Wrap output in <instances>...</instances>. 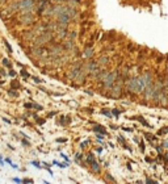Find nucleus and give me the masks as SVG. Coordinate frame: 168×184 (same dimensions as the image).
<instances>
[{"instance_id": "63", "label": "nucleus", "mask_w": 168, "mask_h": 184, "mask_svg": "<svg viewBox=\"0 0 168 184\" xmlns=\"http://www.w3.org/2000/svg\"><path fill=\"white\" fill-rule=\"evenodd\" d=\"M0 159H1V155H0Z\"/></svg>"}, {"instance_id": "16", "label": "nucleus", "mask_w": 168, "mask_h": 184, "mask_svg": "<svg viewBox=\"0 0 168 184\" xmlns=\"http://www.w3.org/2000/svg\"><path fill=\"white\" fill-rule=\"evenodd\" d=\"M91 168H92V171H93V172H96V173L100 172V164L96 162V159H94L93 162L91 163Z\"/></svg>"}, {"instance_id": "18", "label": "nucleus", "mask_w": 168, "mask_h": 184, "mask_svg": "<svg viewBox=\"0 0 168 184\" xmlns=\"http://www.w3.org/2000/svg\"><path fill=\"white\" fill-rule=\"evenodd\" d=\"M63 47H64V50H72L74 49V41H71V39H68L67 42H64L63 44Z\"/></svg>"}, {"instance_id": "43", "label": "nucleus", "mask_w": 168, "mask_h": 184, "mask_svg": "<svg viewBox=\"0 0 168 184\" xmlns=\"http://www.w3.org/2000/svg\"><path fill=\"white\" fill-rule=\"evenodd\" d=\"M24 107L28 108V109H30V108H32V103H25V104H24Z\"/></svg>"}, {"instance_id": "52", "label": "nucleus", "mask_w": 168, "mask_h": 184, "mask_svg": "<svg viewBox=\"0 0 168 184\" xmlns=\"http://www.w3.org/2000/svg\"><path fill=\"white\" fill-rule=\"evenodd\" d=\"M85 93H88V95H91V96H92V95H93V92H92L91 89H85Z\"/></svg>"}, {"instance_id": "7", "label": "nucleus", "mask_w": 168, "mask_h": 184, "mask_svg": "<svg viewBox=\"0 0 168 184\" xmlns=\"http://www.w3.org/2000/svg\"><path fill=\"white\" fill-rule=\"evenodd\" d=\"M67 9H68V7H67ZM71 20H72V16L70 15V13L66 11V12H63V13H60V15H58L57 16V21L58 22H62V24H70L71 22Z\"/></svg>"}, {"instance_id": "48", "label": "nucleus", "mask_w": 168, "mask_h": 184, "mask_svg": "<svg viewBox=\"0 0 168 184\" xmlns=\"http://www.w3.org/2000/svg\"><path fill=\"white\" fill-rule=\"evenodd\" d=\"M13 181H16V183H21L22 180H21L20 178H15V179H13Z\"/></svg>"}, {"instance_id": "40", "label": "nucleus", "mask_w": 168, "mask_h": 184, "mask_svg": "<svg viewBox=\"0 0 168 184\" xmlns=\"http://www.w3.org/2000/svg\"><path fill=\"white\" fill-rule=\"evenodd\" d=\"M55 114H57V112H54V110H52V112H50L49 114H47V118H51V117H54Z\"/></svg>"}, {"instance_id": "35", "label": "nucleus", "mask_w": 168, "mask_h": 184, "mask_svg": "<svg viewBox=\"0 0 168 184\" xmlns=\"http://www.w3.org/2000/svg\"><path fill=\"white\" fill-rule=\"evenodd\" d=\"M144 136H146V138L148 139V141H151V143H152V141H155V137L154 136H151V134H144Z\"/></svg>"}, {"instance_id": "12", "label": "nucleus", "mask_w": 168, "mask_h": 184, "mask_svg": "<svg viewBox=\"0 0 168 184\" xmlns=\"http://www.w3.org/2000/svg\"><path fill=\"white\" fill-rule=\"evenodd\" d=\"M47 51V49L46 47H43V46H38V45H36V47L33 49V54L36 55V57H41L43 53H46Z\"/></svg>"}, {"instance_id": "55", "label": "nucleus", "mask_w": 168, "mask_h": 184, "mask_svg": "<svg viewBox=\"0 0 168 184\" xmlns=\"http://www.w3.org/2000/svg\"><path fill=\"white\" fill-rule=\"evenodd\" d=\"M5 162H7V163H12V160H10L9 158H5Z\"/></svg>"}, {"instance_id": "57", "label": "nucleus", "mask_w": 168, "mask_h": 184, "mask_svg": "<svg viewBox=\"0 0 168 184\" xmlns=\"http://www.w3.org/2000/svg\"><path fill=\"white\" fill-rule=\"evenodd\" d=\"M68 124H71V118L70 117H67V125H68Z\"/></svg>"}, {"instance_id": "34", "label": "nucleus", "mask_w": 168, "mask_h": 184, "mask_svg": "<svg viewBox=\"0 0 168 184\" xmlns=\"http://www.w3.org/2000/svg\"><path fill=\"white\" fill-rule=\"evenodd\" d=\"M112 113H113V116H114V117H118V116L121 114V110L120 109H113Z\"/></svg>"}, {"instance_id": "3", "label": "nucleus", "mask_w": 168, "mask_h": 184, "mask_svg": "<svg viewBox=\"0 0 168 184\" xmlns=\"http://www.w3.org/2000/svg\"><path fill=\"white\" fill-rule=\"evenodd\" d=\"M117 79H118V71H112V72L108 74V75L105 76V79L102 80V86H104L106 89H110L116 84Z\"/></svg>"}, {"instance_id": "25", "label": "nucleus", "mask_w": 168, "mask_h": 184, "mask_svg": "<svg viewBox=\"0 0 168 184\" xmlns=\"http://www.w3.org/2000/svg\"><path fill=\"white\" fill-rule=\"evenodd\" d=\"M76 37V33L75 32H70V33L67 34V37H66V38L67 39H71V41H74V38H75Z\"/></svg>"}, {"instance_id": "50", "label": "nucleus", "mask_w": 168, "mask_h": 184, "mask_svg": "<svg viewBox=\"0 0 168 184\" xmlns=\"http://www.w3.org/2000/svg\"><path fill=\"white\" fill-rule=\"evenodd\" d=\"M146 183H156V181L152 180V179H146Z\"/></svg>"}, {"instance_id": "59", "label": "nucleus", "mask_w": 168, "mask_h": 184, "mask_svg": "<svg viewBox=\"0 0 168 184\" xmlns=\"http://www.w3.org/2000/svg\"><path fill=\"white\" fill-rule=\"evenodd\" d=\"M0 166H4V162H3L1 159H0Z\"/></svg>"}, {"instance_id": "58", "label": "nucleus", "mask_w": 168, "mask_h": 184, "mask_svg": "<svg viewBox=\"0 0 168 184\" xmlns=\"http://www.w3.org/2000/svg\"><path fill=\"white\" fill-rule=\"evenodd\" d=\"M55 1H58V3H60V4H62V3L64 1V0H55Z\"/></svg>"}, {"instance_id": "41", "label": "nucleus", "mask_w": 168, "mask_h": 184, "mask_svg": "<svg viewBox=\"0 0 168 184\" xmlns=\"http://www.w3.org/2000/svg\"><path fill=\"white\" fill-rule=\"evenodd\" d=\"M60 157H62L64 160H67V162H70V159H68V157H67V155H66V154H63V152H60Z\"/></svg>"}, {"instance_id": "21", "label": "nucleus", "mask_w": 168, "mask_h": 184, "mask_svg": "<svg viewBox=\"0 0 168 184\" xmlns=\"http://www.w3.org/2000/svg\"><path fill=\"white\" fill-rule=\"evenodd\" d=\"M20 74H21V76H22V78L25 79V80H26V79H29V78H32V75H30V74H29V72H26L25 70H21V71H20Z\"/></svg>"}, {"instance_id": "23", "label": "nucleus", "mask_w": 168, "mask_h": 184, "mask_svg": "<svg viewBox=\"0 0 168 184\" xmlns=\"http://www.w3.org/2000/svg\"><path fill=\"white\" fill-rule=\"evenodd\" d=\"M59 124H60V125H67V117H66V116H60V117H59Z\"/></svg>"}, {"instance_id": "10", "label": "nucleus", "mask_w": 168, "mask_h": 184, "mask_svg": "<svg viewBox=\"0 0 168 184\" xmlns=\"http://www.w3.org/2000/svg\"><path fill=\"white\" fill-rule=\"evenodd\" d=\"M47 5H49V0H39V1L36 4V11L38 13L43 12V11L47 8Z\"/></svg>"}, {"instance_id": "24", "label": "nucleus", "mask_w": 168, "mask_h": 184, "mask_svg": "<svg viewBox=\"0 0 168 184\" xmlns=\"http://www.w3.org/2000/svg\"><path fill=\"white\" fill-rule=\"evenodd\" d=\"M3 65H4V66H7V67L9 68V70H10V68H12V63H10L9 60L7 59V58H4V59H3Z\"/></svg>"}, {"instance_id": "51", "label": "nucleus", "mask_w": 168, "mask_h": 184, "mask_svg": "<svg viewBox=\"0 0 168 184\" xmlns=\"http://www.w3.org/2000/svg\"><path fill=\"white\" fill-rule=\"evenodd\" d=\"M162 145H163V147H167V149H168V141H164Z\"/></svg>"}, {"instance_id": "56", "label": "nucleus", "mask_w": 168, "mask_h": 184, "mask_svg": "<svg viewBox=\"0 0 168 184\" xmlns=\"http://www.w3.org/2000/svg\"><path fill=\"white\" fill-rule=\"evenodd\" d=\"M96 151H97V152H101V151H102V149H101V147H97Z\"/></svg>"}, {"instance_id": "5", "label": "nucleus", "mask_w": 168, "mask_h": 184, "mask_svg": "<svg viewBox=\"0 0 168 184\" xmlns=\"http://www.w3.org/2000/svg\"><path fill=\"white\" fill-rule=\"evenodd\" d=\"M99 63H97V60L94 62V60H89V62H87L85 65H84V68H85V71H87V74L88 75H91V76H94L97 72H99Z\"/></svg>"}, {"instance_id": "37", "label": "nucleus", "mask_w": 168, "mask_h": 184, "mask_svg": "<svg viewBox=\"0 0 168 184\" xmlns=\"http://www.w3.org/2000/svg\"><path fill=\"white\" fill-rule=\"evenodd\" d=\"M32 164H33L34 167H37V168H41V164H39L37 160H33V162H32Z\"/></svg>"}, {"instance_id": "44", "label": "nucleus", "mask_w": 168, "mask_h": 184, "mask_svg": "<svg viewBox=\"0 0 168 184\" xmlns=\"http://www.w3.org/2000/svg\"><path fill=\"white\" fill-rule=\"evenodd\" d=\"M139 149L142 150V152L144 151V143H143V142H141V143H139Z\"/></svg>"}, {"instance_id": "19", "label": "nucleus", "mask_w": 168, "mask_h": 184, "mask_svg": "<svg viewBox=\"0 0 168 184\" xmlns=\"http://www.w3.org/2000/svg\"><path fill=\"white\" fill-rule=\"evenodd\" d=\"M93 160H94V154L93 152H88V154H87V159H85L87 164H91Z\"/></svg>"}, {"instance_id": "62", "label": "nucleus", "mask_w": 168, "mask_h": 184, "mask_svg": "<svg viewBox=\"0 0 168 184\" xmlns=\"http://www.w3.org/2000/svg\"><path fill=\"white\" fill-rule=\"evenodd\" d=\"M167 71H168V66H167Z\"/></svg>"}, {"instance_id": "20", "label": "nucleus", "mask_w": 168, "mask_h": 184, "mask_svg": "<svg viewBox=\"0 0 168 184\" xmlns=\"http://www.w3.org/2000/svg\"><path fill=\"white\" fill-rule=\"evenodd\" d=\"M8 95L12 96V97H18V92H16L15 88H9V89H8Z\"/></svg>"}, {"instance_id": "42", "label": "nucleus", "mask_w": 168, "mask_h": 184, "mask_svg": "<svg viewBox=\"0 0 168 184\" xmlns=\"http://www.w3.org/2000/svg\"><path fill=\"white\" fill-rule=\"evenodd\" d=\"M22 183H33V179H22Z\"/></svg>"}, {"instance_id": "47", "label": "nucleus", "mask_w": 168, "mask_h": 184, "mask_svg": "<svg viewBox=\"0 0 168 184\" xmlns=\"http://www.w3.org/2000/svg\"><path fill=\"white\" fill-rule=\"evenodd\" d=\"M118 141H120V142H122V145H125V139H123V138H122V137H121V136L118 137Z\"/></svg>"}, {"instance_id": "11", "label": "nucleus", "mask_w": 168, "mask_h": 184, "mask_svg": "<svg viewBox=\"0 0 168 184\" xmlns=\"http://www.w3.org/2000/svg\"><path fill=\"white\" fill-rule=\"evenodd\" d=\"M108 74H109V71H108V70H99V72L94 75V79H96L97 81H102Z\"/></svg>"}, {"instance_id": "8", "label": "nucleus", "mask_w": 168, "mask_h": 184, "mask_svg": "<svg viewBox=\"0 0 168 184\" xmlns=\"http://www.w3.org/2000/svg\"><path fill=\"white\" fill-rule=\"evenodd\" d=\"M121 93H122V87H121V84L116 83L114 86L110 88V97H113V99H118V97L121 96Z\"/></svg>"}, {"instance_id": "60", "label": "nucleus", "mask_w": 168, "mask_h": 184, "mask_svg": "<svg viewBox=\"0 0 168 184\" xmlns=\"http://www.w3.org/2000/svg\"><path fill=\"white\" fill-rule=\"evenodd\" d=\"M165 86H167V88H168V79L165 80Z\"/></svg>"}, {"instance_id": "38", "label": "nucleus", "mask_w": 168, "mask_h": 184, "mask_svg": "<svg viewBox=\"0 0 168 184\" xmlns=\"http://www.w3.org/2000/svg\"><path fill=\"white\" fill-rule=\"evenodd\" d=\"M8 75H9V76H12V78H15V76H16V71H13L12 68H10V70H9V72H8Z\"/></svg>"}, {"instance_id": "22", "label": "nucleus", "mask_w": 168, "mask_h": 184, "mask_svg": "<svg viewBox=\"0 0 168 184\" xmlns=\"http://www.w3.org/2000/svg\"><path fill=\"white\" fill-rule=\"evenodd\" d=\"M101 114L106 116V117H112V116H113V113L110 112V110H108V109H101Z\"/></svg>"}, {"instance_id": "53", "label": "nucleus", "mask_w": 168, "mask_h": 184, "mask_svg": "<svg viewBox=\"0 0 168 184\" xmlns=\"http://www.w3.org/2000/svg\"><path fill=\"white\" fill-rule=\"evenodd\" d=\"M42 164H43L45 167H50V166H51V164H49V163H46V162H42Z\"/></svg>"}, {"instance_id": "29", "label": "nucleus", "mask_w": 168, "mask_h": 184, "mask_svg": "<svg viewBox=\"0 0 168 184\" xmlns=\"http://www.w3.org/2000/svg\"><path fill=\"white\" fill-rule=\"evenodd\" d=\"M4 45H5V47H7V50H8L9 53H12V51H13V50H12V46L9 45V42H8L7 39H4Z\"/></svg>"}, {"instance_id": "36", "label": "nucleus", "mask_w": 168, "mask_h": 184, "mask_svg": "<svg viewBox=\"0 0 168 184\" xmlns=\"http://www.w3.org/2000/svg\"><path fill=\"white\" fill-rule=\"evenodd\" d=\"M88 143H89V141H83L80 143V149H85V147L88 146Z\"/></svg>"}, {"instance_id": "31", "label": "nucleus", "mask_w": 168, "mask_h": 184, "mask_svg": "<svg viewBox=\"0 0 168 184\" xmlns=\"http://www.w3.org/2000/svg\"><path fill=\"white\" fill-rule=\"evenodd\" d=\"M68 1H70V4L71 5H74V7H78V5H79V3H80V0H68Z\"/></svg>"}, {"instance_id": "2", "label": "nucleus", "mask_w": 168, "mask_h": 184, "mask_svg": "<svg viewBox=\"0 0 168 184\" xmlns=\"http://www.w3.org/2000/svg\"><path fill=\"white\" fill-rule=\"evenodd\" d=\"M52 39V33L50 30H46V32H42L41 34L34 38V45H38V46H43L46 45L47 42H50Z\"/></svg>"}, {"instance_id": "32", "label": "nucleus", "mask_w": 168, "mask_h": 184, "mask_svg": "<svg viewBox=\"0 0 168 184\" xmlns=\"http://www.w3.org/2000/svg\"><path fill=\"white\" fill-rule=\"evenodd\" d=\"M21 143L24 145V146H30V143H29V141H28V138H25V137H24L22 139H21Z\"/></svg>"}, {"instance_id": "15", "label": "nucleus", "mask_w": 168, "mask_h": 184, "mask_svg": "<svg viewBox=\"0 0 168 184\" xmlns=\"http://www.w3.org/2000/svg\"><path fill=\"white\" fill-rule=\"evenodd\" d=\"M93 131L94 133H100V134H104V136H106V129L104 128V126H101V125H94L93 126Z\"/></svg>"}, {"instance_id": "4", "label": "nucleus", "mask_w": 168, "mask_h": 184, "mask_svg": "<svg viewBox=\"0 0 168 184\" xmlns=\"http://www.w3.org/2000/svg\"><path fill=\"white\" fill-rule=\"evenodd\" d=\"M18 4H20V11H22L24 13H30L32 11L36 9L34 0H18Z\"/></svg>"}, {"instance_id": "14", "label": "nucleus", "mask_w": 168, "mask_h": 184, "mask_svg": "<svg viewBox=\"0 0 168 184\" xmlns=\"http://www.w3.org/2000/svg\"><path fill=\"white\" fill-rule=\"evenodd\" d=\"M109 57H106V55H102V57H100L99 59H97V63H99L100 66H106L109 65Z\"/></svg>"}, {"instance_id": "28", "label": "nucleus", "mask_w": 168, "mask_h": 184, "mask_svg": "<svg viewBox=\"0 0 168 184\" xmlns=\"http://www.w3.org/2000/svg\"><path fill=\"white\" fill-rule=\"evenodd\" d=\"M37 125H45L46 124V118H36Z\"/></svg>"}, {"instance_id": "13", "label": "nucleus", "mask_w": 168, "mask_h": 184, "mask_svg": "<svg viewBox=\"0 0 168 184\" xmlns=\"http://www.w3.org/2000/svg\"><path fill=\"white\" fill-rule=\"evenodd\" d=\"M93 49H92L91 46H87L85 49H84V53H83V57L84 58H87V59H91L92 58V55H93Z\"/></svg>"}, {"instance_id": "6", "label": "nucleus", "mask_w": 168, "mask_h": 184, "mask_svg": "<svg viewBox=\"0 0 168 184\" xmlns=\"http://www.w3.org/2000/svg\"><path fill=\"white\" fill-rule=\"evenodd\" d=\"M81 67H83V63H81V62H76L75 65H74L72 67H71L70 72L67 74V78H68V80H75V78H76V76H78V74L80 72Z\"/></svg>"}, {"instance_id": "27", "label": "nucleus", "mask_w": 168, "mask_h": 184, "mask_svg": "<svg viewBox=\"0 0 168 184\" xmlns=\"http://www.w3.org/2000/svg\"><path fill=\"white\" fill-rule=\"evenodd\" d=\"M32 108H34L36 110H42V109H43V108H42V105L36 104V103H32Z\"/></svg>"}, {"instance_id": "61", "label": "nucleus", "mask_w": 168, "mask_h": 184, "mask_svg": "<svg viewBox=\"0 0 168 184\" xmlns=\"http://www.w3.org/2000/svg\"><path fill=\"white\" fill-rule=\"evenodd\" d=\"M3 83H4V80H0V84H3Z\"/></svg>"}, {"instance_id": "9", "label": "nucleus", "mask_w": 168, "mask_h": 184, "mask_svg": "<svg viewBox=\"0 0 168 184\" xmlns=\"http://www.w3.org/2000/svg\"><path fill=\"white\" fill-rule=\"evenodd\" d=\"M64 50V47H63V45L58 44V45H54V46L51 47V49L47 50V53L49 54H52V57H59L60 54H62V51Z\"/></svg>"}, {"instance_id": "33", "label": "nucleus", "mask_w": 168, "mask_h": 184, "mask_svg": "<svg viewBox=\"0 0 168 184\" xmlns=\"http://www.w3.org/2000/svg\"><path fill=\"white\" fill-rule=\"evenodd\" d=\"M32 80H34L36 83H42V81H43L42 79H39L38 76H34V75H32Z\"/></svg>"}, {"instance_id": "26", "label": "nucleus", "mask_w": 168, "mask_h": 184, "mask_svg": "<svg viewBox=\"0 0 168 184\" xmlns=\"http://www.w3.org/2000/svg\"><path fill=\"white\" fill-rule=\"evenodd\" d=\"M20 84H18L17 83V81H16V80H13L12 81V83H10V88H15V89H18V88H20Z\"/></svg>"}, {"instance_id": "45", "label": "nucleus", "mask_w": 168, "mask_h": 184, "mask_svg": "<svg viewBox=\"0 0 168 184\" xmlns=\"http://www.w3.org/2000/svg\"><path fill=\"white\" fill-rule=\"evenodd\" d=\"M57 142H67V138H57Z\"/></svg>"}, {"instance_id": "39", "label": "nucleus", "mask_w": 168, "mask_h": 184, "mask_svg": "<svg viewBox=\"0 0 168 184\" xmlns=\"http://www.w3.org/2000/svg\"><path fill=\"white\" fill-rule=\"evenodd\" d=\"M106 179H108V180H110V181H113V183L116 181V179L112 178V176H110V173H106Z\"/></svg>"}, {"instance_id": "49", "label": "nucleus", "mask_w": 168, "mask_h": 184, "mask_svg": "<svg viewBox=\"0 0 168 184\" xmlns=\"http://www.w3.org/2000/svg\"><path fill=\"white\" fill-rule=\"evenodd\" d=\"M3 121H4V122H7V124H10V120H8L7 117H3Z\"/></svg>"}, {"instance_id": "46", "label": "nucleus", "mask_w": 168, "mask_h": 184, "mask_svg": "<svg viewBox=\"0 0 168 184\" xmlns=\"http://www.w3.org/2000/svg\"><path fill=\"white\" fill-rule=\"evenodd\" d=\"M163 159H164V162H165V163H168V152H167V154H164Z\"/></svg>"}, {"instance_id": "1", "label": "nucleus", "mask_w": 168, "mask_h": 184, "mask_svg": "<svg viewBox=\"0 0 168 184\" xmlns=\"http://www.w3.org/2000/svg\"><path fill=\"white\" fill-rule=\"evenodd\" d=\"M146 88V80H144L143 75L138 76V78H130L127 80V91L133 92V93H141Z\"/></svg>"}, {"instance_id": "54", "label": "nucleus", "mask_w": 168, "mask_h": 184, "mask_svg": "<svg viewBox=\"0 0 168 184\" xmlns=\"http://www.w3.org/2000/svg\"><path fill=\"white\" fill-rule=\"evenodd\" d=\"M123 130H125V131H133V129H130V128H123Z\"/></svg>"}, {"instance_id": "30", "label": "nucleus", "mask_w": 168, "mask_h": 184, "mask_svg": "<svg viewBox=\"0 0 168 184\" xmlns=\"http://www.w3.org/2000/svg\"><path fill=\"white\" fill-rule=\"evenodd\" d=\"M168 133V126H165V128H163V129H160L159 130V136H163V134H167Z\"/></svg>"}, {"instance_id": "17", "label": "nucleus", "mask_w": 168, "mask_h": 184, "mask_svg": "<svg viewBox=\"0 0 168 184\" xmlns=\"http://www.w3.org/2000/svg\"><path fill=\"white\" fill-rule=\"evenodd\" d=\"M25 17H26V18H24V17L21 18V21H22L24 24H32V22L34 21V17H33V16H30L29 13H26V16H25Z\"/></svg>"}]
</instances>
